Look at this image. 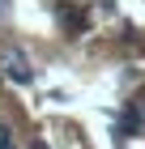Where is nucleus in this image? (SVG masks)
I'll use <instances>...</instances> for the list:
<instances>
[{
  "label": "nucleus",
  "instance_id": "6",
  "mask_svg": "<svg viewBox=\"0 0 145 149\" xmlns=\"http://www.w3.org/2000/svg\"><path fill=\"white\" fill-rule=\"evenodd\" d=\"M0 9H4V0H0Z\"/></svg>",
  "mask_w": 145,
  "mask_h": 149
},
{
  "label": "nucleus",
  "instance_id": "4",
  "mask_svg": "<svg viewBox=\"0 0 145 149\" xmlns=\"http://www.w3.org/2000/svg\"><path fill=\"white\" fill-rule=\"evenodd\" d=\"M0 149H13V132H9L4 124H0Z\"/></svg>",
  "mask_w": 145,
  "mask_h": 149
},
{
  "label": "nucleus",
  "instance_id": "3",
  "mask_svg": "<svg viewBox=\"0 0 145 149\" xmlns=\"http://www.w3.org/2000/svg\"><path fill=\"white\" fill-rule=\"evenodd\" d=\"M120 132H137V115H124V119H120Z\"/></svg>",
  "mask_w": 145,
  "mask_h": 149
},
{
  "label": "nucleus",
  "instance_id": "2",
  "mask_svg": "<svg viewBox=\"0 0 145 149\" xmlns=\"http://www.w3.org/2000/svg\"><path fill=\"white\" fill-rule=\"evenodd\" d=\"M60 22H64V30H68V34H85L90 13H85V9H64V13H60Z\"/></svg>",
  "mask_w": 145,
  "mask_h": 149
},
{
  "label": "nucleus",
  "instance_id": "5",
  "mask_svg": "<svg viewBox=\"0 0 145 149\" xmlns=\"http://www.w3.org/2000/svg\"><path fill=\"white\" fill-rule=\"evenodd\" d=\"M34 149H47V145H43V141H34Z\"/></svg>",
  "mask_w": 145,
  "mask_h": 149
},
{
  "label": "nucleus",
  "instance_id": "1",
  "mask_svg": "<svg viewBox=\"0 0 145 149\" xmlns=\"http://www.w3.org/2000/svg\"><path fill=\"white\" fill-rule=\"evenodd\" d=\"M4 72H9L13 81H34V68H30V60L22 56V51H17V47H9V51H4Z\"/></svg>",
  "mask_w": 145,
  "mask_h": 149
}]
</instances>
